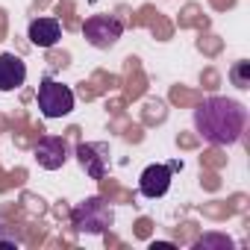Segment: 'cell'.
<instances>
[{
  "mask_svg": "<svg viewBox=\"0 0 250 250\" xmlns=\"http://www.w3.org/2000/svg\"><path fill=\"white\" fill-rule=\"evenodd\" d=\"M27 80V65L15 53H0V91H15Z\"/></svg>",
  "mask_w": 250,
  "mask_h": 250,
  "instance_id": "cell-8",
  "label": "cell"
},
{
  "mask_svg": "<svg viewBox=\"0 0 250 250\" xmlns=\"http://www.w3.org/2000/svg\"><path fill=\"white\" fill-rule=\"evenodd\" d=\"M9 247H21V235L0 224V250H9Z\"/></svg>",
  "mask_w": 250,
  "mask_h": 250,
  "instance_id": "cell-12",
  "label": "cell"
},
{
  "mask_svg": "<svg viewBox=\"0 0 250 250\" xmlns=\"http://www.w3.org/2000/svg\"><path fill=\"white\" fill-rule=\"evenodd\" d=\"M27 39H30L36 47L47 50V47H56V44H59L62 27H59L56 18H33V21H30V30H27Z\"/></svg>",
  "mask_w": 250,
  "mask_h": 250,
  "instance_id": "cell-9",
  "label": "cell"
},
{
  "mask_svg": "<svg viewBox=\"0 0 250 250\" xmlns=\"http://www.w3.org/2000/svg\"><path fill=\"white\" fill-rule=\"evenodd\" d=\"M247 127V109L229 97H206L194 109V130L209 145H235Z\"/></svg>",
  "mask_w": 250,
  "mask_h": 250,
  "instance_id": "cell-1",
  "label": "cell"
},
{
  "mask_svg": "<svg viewBox=\"0 0 250 250\" xmlns=\"http://www.w3.org/2000/svg\"><path fill=\"white\" fill-rule=\"evenodd\" d=\"M121 33H124V24H121L118 18H112V15H91V18H85V24H83L85 42H88L91 47H97V50H109L112 44H118Z\"/></svg>",
  "mask_w": 250,
  "mask_h": 250,
  "instance_id": "cell-4",
  "label": "cell"
},
{
  "mask_svg": "<svg viewBox=\"0 0 250 250\" xmlns=\"http://www.w3.org/2000/svg\"><path fill=\"white\" fill-rule=\"evenodd\" d=\"M77 162H80V168H83L91 180H103V177H106V168H109V147H106L103 142L80 145V147H77Z\"/></svg>",
  "mask_w": 250,
  "mask_h": 250,
  "instance_id": "cell-6",
  "label": "cell"
},
{
  "mask_svg": "<svg viewBox=\"0 0 250 250\" xmlns=\"http://www.w3.org/2000/svg\"><path fill=\"white\" fill-rule=\"evenodd\" d=\"M71 224H74L80 232L103 235V232L115 224V212H112V206H109L103 197H85L83 203L74 206V212H71Z\"/></svg>",
  "mask_w": 250,
  "mask_h": 250,
  "instance_id": "cell-2",
  "label": "cell"
},
{
  "mask_svg": "<svg viewBox=\"0 0 250 250\" xmlns=\"http://www.w3.org/2000/svg\"><path fill=\"white\" fill-rule=\"evenodd\" d=\"M247 71H250V62H235V65H232L229 77H232V83H235L238 88H250V77H247Z\"/></svg>",
  "mask_w": 250,
  "mask_h": 250,
  "instance_id": "cell-11",
  "label": "cell"
},
{
  "mask_svg": "<svg viewBox=\"0 0 250 250\" xmlns=\"http://www.w3.org/2000/svg\"><path fill=\"white\" fill-rule=\"evenodd\" d=\"M174 168H177V165H162V162L147 165V168L142 171V177H139L142 194H145V197H162V194H168L171 180H174Z\"/></svg>",
  "mask_w": 250,
  "mask_h": 250,
  "instance_id": "cell-5",
  "label": "cell"
},
{
  "mask_svg": "<svg viewBox=\"0 0 250 250\" xmlns=\"http://www.w3.org/2000/svg\"><path fill=\"white\" fill-rule=\"evenodd\" d=\"M36 100H39L42 115L50 118V121H53V118H65V115H71V109H74V91H71L68 85L56 83L53 77H44V80L39 83Z\"/></svg>",
  "mask_w": 250,
  "mask_h": 250,
  "instance_id": "cell-3",
  "label": "cell"
},
{
  "mask_svg": "<svg viewBox=\"0 0 250 250\" xmlns=\"http://www.w3.org/2000/svg\"><path fill=\"white\" fill-rule=\"evenodd\" d=\"M36 159L44 171H56L68 162V142L62 136H42L36 145Z\"/></svg>",
  "mask_w": 250,
  "mask_h": 250,
  "instance_id": "cell-7",
  "label": "cell"
},
{
  "mask_svg": "<svg viewBox=\"0 0 250 250\" xmlns=\"http://www.w3.org/2000/svg\"><path fill=\"white\" fill-rule=\"evenodd\" d=\"M209 247L229 250V247H235V244H232V238H227V235H203V238L194 241V250H209Z\"/></svg>",
  "mask_w": 250,
  "mask_h": 250,
  "instance_id": "cell-10",
  "label": "cell"
}]
</instances>
